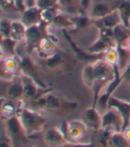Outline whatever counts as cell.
Masks as SVG:
<instances>
[{"label": "cell", "mask_w": 130, "mask_h": 147, "mask_svg": "<svg viewBox=\"0 0 130 147\" xmlns=\"http://www.w3.org/2000/svg\"><path fill=\"white\" fill-rule=\"evenodd\" d=\"M16 115L27 135H32L41 130L46 120L38 113L25 107H18Z\"/></svg>", "instance_id": "1"}, {"label": "cell", "mask_w": 130, "mask_h": 147, "mask_svg": "<svg viewBox=\"0 0 130 147\" xmlns=\"http://www.w3.org/2000/svg\"><path fill=\"white\" fill-rule=\"evenodd\" d=\"M110 64H106L103 62H100L98 64H95L93 66L94 69V83L93 87L95 88L94 90V107L96 105L97 97H98V93L100 91L101 87L107 82V79L110 76Z\"/></svg>", "instance_id": "2"}, {"label": "cell", "mask_w": 130, "mask_h": 147, "mask_svg": "<svg viewBox=\"0 0 130 147\" xmlns=\"http://www.w3.org/2000/svg\"><path fill=\"white\" fill-rule=\"evenodd\" d=\"M107 108H112L115 109L118 113L120 114L123 120V128L122 130L124 131L127 126L130 124V103L120 100L114 96H112L109 98L107 104Z\"/></svg>", "instance_id": "3"}, {"label": "cell", "mask_w": 130, "mask_h": 147, "mask_svg": "<svg viewBox=\"0 0 130 147\" xmlns=\"http://www.w3.org/2000/svg\"><path fill=\"white\" fill-rule=\"evenodd\" d=\"M40 11L38 6H33L27 8L21 15V22L26 27H31L40 23Z\"/></svg>", "instance_id": "4"}, {"label": "cell", "mask_w": 130, "mask_h": 147, "mask_svg": "<svg viewBox=\"0 0 130 147\" xmlns=\"http://www.w3.org/2000/svg\"><path fill=\"white\" fill-rule=\"evenodd\" d=\"M97 22L99 23L100 28H114L115 27H117L120 24H123L122 22V19L120 17V12H118V8L113 9L112 11L107 14L106 16H104L103 18L97 20Z\"/></svg>", "instance_id": "5"}, {"label": "cell", "mask_w": 130, "mask_h": 147, "mask_svg": "<svg viewBox=\"0 0 130 147\" xmlns=\"http://www.w3.org/2000/svg\"><path fill=\"white\" fill-rule=\"evenodd\" d=\"M20 67H21V72H23L26 76L31 78L40 87L45 88L44 83L41 82L38 74H37V71L35 70V67L33 65V63L31 62L29 58H23V59L21 61V64H20Z\"/></svg>", "instance_id": "6"}, {"label": "cell", "mask_w": 130, "mask_h": 147, "mask_svg": "<svg viewBox=\"0 0 130 147\" xmlns=\"http://www.w3.org/2000/svg\"><path fill=\"white\" fill-rule=\"evenodd\" d=\"M25 39L28 44V50L29 48V50L33 49L36 46V45H38L39 42L42 41V33L40 31L39 24L27 28Z\"/></svg>", "instance_id": "7"}, {"label": "cell", "mask_w": 130, "mask_h": 147, "mask_svg": "<svg viewBox=\"0 0 130 147\" xmlns=\"http://www.w3.org/2000/svg\"><path fill=\"white\" fill-rule=\"evenodd\" d=\"M113 36L115 39V43L118 46H121L126 42H128L130 39V28L126 27L124 24H120L114 28Z\"/></svg>", "instance_id": "8"}, {"label": "cell", "mask_w": 130, "mask_h": 147, "mask_svg": "<svg viewBox=\"0 0 130 147\" xmlns=\"http://www.w3.org/2000/svg\"><path fill=\"white\" fill-rule=\"evenodd\" d=\"M112 10L113 9H111L110 5L106 3H103V2L96 3L90 9L89 17L95 20H100V19L103 18L104 16H106L107 14H109Z\"/></svg>", "instance_id": "9"}, {"label": "cell", "mask_w": 130, "mask_h": 147, "mask_svg": "<svg viewBox=\"0 0 130 147\" xmlns=\"http://www.w3.org/2000/svg\"><path fill=\"white\" fill-rule=\"evenodd\" d=\"M44 139L46 144L51 146H57L61 145L65 142V138L59 130L56 129H49L44 136Z\"/></svg>", "instance_id": "10"}, {"label": "cell", "mask_w": 130, "mask_h": 147, "mask_svg": "<svg viewBox=\"0 0 130 147\" xmlns=\"http://www.w3.org/2000/svg\"><path fill=\"white\" fill-rule=\"evenodd\" d=\"M6 129L11 135L15 136L17 138H21V135L26 134L17 115L6 120Z\"/></svg>", "instance_id": "11"}, {"label": "cell", "mask_w": 130, "mask_h": 147, "mask_svg": "<svg viewBox=\"0 0 130 147\" xmlns=\"http://www.w3.org/2000/svg\"><path fill=\"white\" fill-rule=\"evenodd\" d=\"M26 29L27 28L23 24L21 20L20 22H17V20L12 22V23H11V38L16 42L25 38Z\"/></svg>", "instance_id": "12"}, {"label": "cell", "mask_w": 130, "mask_h": 147, "mask_svg": "<svg viewBox=\"0 0 130 147\" xmlns=\"http://www.w3.org/2000/svg\"><path fill=\"white\" fill-rule=\"evenodd\" d=\"M23 86V97L28 99H33L37 94V83L31 78L25 76V79L21 82Z\"/></svg>", "instance_id": "13"}, {"label": "cell", "mask_w": 130, "mask_h": 147, "mask_svg": "<svg viewBox=\"0 0 130 147\" xmlns=\"http://www.w3.org/2000/svg\"><path fill=\"white\" fill-rule=\"evenodd\" d=\"M86 121L91 128H93L94 130H97L99 128H101V121L102 117L97 113L94 107L88 109L86 112Z\"/></svg>", "instance_id": "14"}, {"label": "cell", "mask_w": 130, "mask_h": 147, "mask_svg": "<svg viewBox=\"0 0 130 147\" xmlns=\"http://www.w3.org/2000/svg\"><path fill=\"white\" fill-rule=\"evenodd\" d=\"M123 24L128 28L130 22V0H123L118 7Z\"/></svg>", "instance_id": "15"}, {"label": "cell", "mask_w": 130, "mask_h": 147, "mask_svg": "<svg viewBox=\"0 0 130 147\" xmlns=\"http://www.w3.org/2000/svg\"><path fill=\"white\" fill-rule=\"evenodd\" d=\"M58 13L57 8L55 7H50L47 9H42L40 11V23H51L53 19L55 17Z\"/></svg>", "instance_id": "16"}, {"label": "cell", "mask_w": 130, "mask_h": 147, "mask_svg": "<svg viewBox=\"0 0 130 147\" xmlns=\"http://www.w3.org/2000/svg\"><path fill=\"white\" fill-rule=\"evenodd\" d=\"M112 144V146H129L130 145V141L126 138L125 135H121L120 132L118 133H114L112 136H111L110 139L108 140V144Z\"/></svg>", "instance_id": "17"}, {"label": "cell", "mask_w": 130, "mask_h": 147, "mask_svg": "<svg viewBox=\"0 0 130 147\" xmlns=\"http://www.w3.org/2000/svg\"><path fill=\"white\" fill-rule=\"evenodd\" d=\"M7 96L11 99H17L20 98L21 96H23V82L14 83V84L11 85L7 90Z\"/></svg>", "instance_id": "18"}, {"label": "cell", "mask_w": 130, "mask_h": 147, "mask_svg": "<svg viewBox=\"0 0 130 147\" xmlns=\"http://www.w3.org/2000/svg\"><path fill=\"white\" fill-rule=\"evenodd\" d=\"M51 23L53 26L59 27V28H68V27H71L72 25H74V22L70 20L67 16H65L64 14H62V13H57L55 17L53 19Z\"/></svg>", "instance_id": "19"}, {"label": "cell", "mask_w": 130, "mask_h": 147, "mask_svg": "<svg viewBox=\"0 0 130 147\" xmlns=\"http://www.w3.org/2000/svg\"><path fill=\"white\" fill-rule=\"evenodd\" d=\"M78 0H57V5L62 9L66 10L67 13H74L76 12V6H81L80 2H77Z\"/></svg>", "instance_id": "20"}, {"label": "cell", "mask_w": 130, "mask_h": 147, "mask_svg": "<svg viewBox=\"0 0 130 147\" xmlns=\"http://www.w3.org/2000/svg\"><path fill=\"white\" fill-rule=\"evenodd\" d=\"M17 108L11 102H6V103H2L1 107V113L3 117L5 118L6 120L16 115Z\"/></svg>", "instance_id": "21"}, {"label": "cell", "mask_w": 130, "mask_h": 147, "mask_svg": "<svg viewBox=\"0 0 130 147\" xmlns=\"http://www.w3.org/2000/svg\"><path fill=\"white\" fill-rule=\"evenodd\" d=\"M16 45V41L12 39L11 37L2 38V50L3 51H6L7 54L10 56H14V47Z\"/></svg>", "instance_id": "22"}, {"label": "cell", "mask_w": 130, "mask_h": 147, "mask_svg": "<svg viewBox=\"0 0 130 147\" xmlns=\"http://www.w3.org/2000/svg\"><path fill=\"white\" fill-rule=\"evenodd\" d=\"M46 98H47V107H46V109L50 110V111H55L61 107V106H62L61 101L55 96L52 95V94H48Z\"/></svg>", "instance_id": "23"}, {"label": "cell", "mask_w": 130, "mask_h": 147, "mask_svg": "<svg viewBox=\"0 0 130 147\" xmlns=\"http://www.w3.org/2000/svg\"><path fill=\"white\" fill-rule=\"evenodd\" d=\"M11 23L9 20L2 19L0 23V30H1L2 38L11 37Z\"/></svg>", "instance_id": "24"}, {"label": "cell", "mask_w": 130, "mask_h": 147, "mask_svg": "<svg viewBox=\"0 0 130 147\" xmlns=\"http://www.w3.org/2000/svg\"><path fill=\"white\" fill-rule=\"evenodd\" d=\"M0 1H1L2 11L5 10L7 12H19L14 0H0Z\"/></svg>", "instance_id": "25"}, {"label": "cell", "mask_w": 130, "mask_h": 147, "mask_svg": "<svg viewBox=\"0 0 130 147\" xmlns=\"http://www.w3.org/2000/svg\"><path fill=\"white\" fill-rule=\"evenodd\" d=\"M63 63V59L62 58L58 55V54H55L51 56L50 58H48L47 59V64L49 68H55V67H57L59 66H61Z\"/></svg>", "instance_id": "26"}, {"label": "cell", "mask_w": 130, "mask_h": 147, "mask_svg": "<svg viewBox=\"0 0 130 147\" xmlns=\"http://www.w3.org/2000/svg\"><path fill=\"white\" fill-rule=\"evenodd\" d=\"M108 45H108L106 42H104L103 39L100 38L94 45H93V46H91L89 48V51L94 52V53H97V52H100V51L107 49Z\"/></svg>", "instance_id": "27"}, {"label": "cell", "mask_w": 130, "mask_h": 147, "mask_svg": "<svg viewBox=\"0 0 130 147\" xmlns=\"http://www.w3.org/2000/svg\"><path fill=\"white\" fill-rule=\"evenodd\" d=\"M40 10L57 6V0H38L37 5Z\"/></svg>", "instance_id": "28"}, {"label": "cell", "mask_w": 130, "mask_h": 147, "mask_svg": "<svg viewBox=\"0 0 130 147\" xmlns=\"http://www.w3.org/2000/svg\"><path fill=\"white\" fill-rule=\"evenodd\" d=\"M16 6L19 10L20 13H23L25 10H26V6H25V3H24V0H14Z\"/></svg>", "instance_id": "29"}, {"label": "cell", "mask_w": 130, "mask_h": 147, "mask_svg": "<svg viewBox=\"0 0 130 147\" xmlns=\"http://www.w3.org/2000/svg\"><path fill=\"white\" fill-rule=\"evenodd\" d=\"M24 3H25L26 9H27V8H29V7L36 6L37 3H38V0H24Z\"/></svg>", "instance_id": "30"}, {"label": "cell", "mask_w": 130, "mask_h": 147, "mask_svg": "<svg viewBox=\"0 0 130 147\" xmlns=\"http://www.w3.org/2000/svg\"><path fill=\"white\" fill-rule=\"evenodd\" d=\"M123 79L127 81V82H130V67H127V68L125 70V73L123 74Z\"/></svg>", "instance_id": "31"}, {"label": "cell", "mask_w": 130, "mask_h": 147, "mask_svg": "<svg viewBox=\"0 0 130 147\" xmlns=\"http://www.w3.org/2000/svg\"><path fill=\"white\" fill-rule=\"evenodd\" d=\"M90 5V0H81V7L84 10H88Z\"/></svg>", "instance_id": "32"}, {"label": "cell", "mask_w": 130, "mask_h": 147, "mask_svg": "<svg viewBox=\"0 0 130 147\" xmlns=\"http://www.w3.org/2000/svg\"><path fill=\"white\" fill-rule=\"evenodd\" d=\"M128 28H130V22H129V25H128Z\"/></svg>", "instance_id": "33"}, {"label": "cell", "mask_w": 130, "mask_h": 147, "mask_svg": "<svg viewBox=\"0 0 130 147\" xmlns=\"http://www.w3.org/2000/svg\"><path fill=\"white\" fill-rule=\"evenodd\" d=\"M129 103H130V101H129Z\"/></svg>", "instance_id": "34"}]
</instances>
